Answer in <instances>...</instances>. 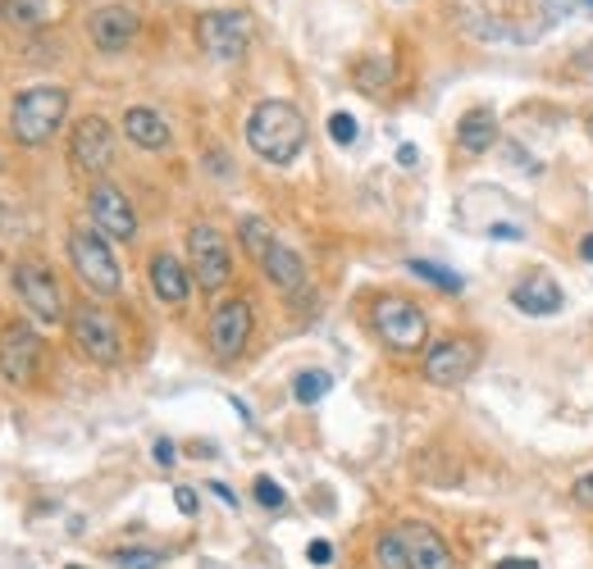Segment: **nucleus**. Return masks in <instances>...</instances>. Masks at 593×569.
<instances>
[{
	"label": "nucleus",
	"instance_id": "15",
	"mask_svg": "<svg viewBox=\"0 0 593 569\" xmlns=\"http://www.w3.org/2000/svg\"><path fill=\"white\" fill-rule=\"evenodd\" d=\"M562 301H566V292L558 287V278H548V274H530V278H521L511 287V306L521 315H539V319L558 315Z\"/></svg>",
	"mask_w": 593,
	"mask_h": 569
},
{
	"label": "nucleus",
	"instance_id": "34",
	"mask_svg": "<svg viewBox=\"0 0 593 569\" xmlns=\"http://www.w3.org/2000/svg\"><path fill=\"white\" fill-rule=\"evenodd\" d=\"M493 569H539V560H516V556H511V560H498Z\"/></svg>",
	"mask_w": 593,
	"mask_h": 569
},
{
	"label": "nucleus",
	"instance_id": "9",
	"mask_svg": "<svg viewBox=\"0 0 593 569\" xmlns=\"http://www.w3.org/2000/svg\"><path fill=\"white\" fill-rule=\"evenodd\" d=\"M479 365V347L470 337H448V341H438V347H429L425 356V378L434 388H461L466 378L475 373Z\"/></svg>",
	"mask_w": 593,
	"mask_h": 569
},
{
	"label": "nucleus",
	"instance_id": "24",
	"mask_svg": "<svg viewBox=\"0 0 593 569\" xmlns=\"http://www.w3.org/2000/svg\"><path fill=\"white\" fill-rule=\"evenodd\" d=\"M238 238H242V246H247L256 260H266V251L279 242V238H274V228H270L266 219H256V214H247V219L238 223Z\"/></svg>",
	"mask_w": 593,
	"mask_h": 569
},
{
	"label": "nucleus",
	"instance_id": "19",
	"mask_svg": "<svg viewBox=\"0 0 593 569\" xmlns=\"http://www.w3.org/2000/svg\"><path fill=\"white\" fill-rule=\"evenodd\" d=\"M498 141V114L493 109H466L461 124H457V146L466 150V156H485V150Z\"/></svg>",
	"mask_w": 593,
	"mask_h": 569
},
{
	"label": "nucleus",
	"instance_id": "25",
	"mask_svg": "<svg viewBox=\"0 0 593 569\" xmlns=\"http://www.w3.org/2000/svg\"><path fill=\"white\" fill-rule=\"evenodd\" d=\"M375 565L379 569H412V556H406V538L402 534H384L375 542Z\"/></svg>",
	"mask_w": 593,
	"mask_h": 569
},
{
	"label": "nucleus",
	"instance_id": "21",
	"mask_svg": "<svg viewBox=\"0 0 593 569\" xmlns=\"http://www.w3.org/2000/svg\"><path fill=\"white\" fill-rule=\"evenodd\" d=\"M352 83H356L361 92H370V96H379V92L393 83V60H384V55H365V60H356Z\"/></svg>",
	"mask_w": 593,
	"mask_h": 569
},
{
	"label": "nucleus",
	"instance_id": "36",
	"mask_svg": "<svg viewBox=\"0 0 593 569\" xmlns=\"http://www.w3.org/2000/svg\"><path fill=\"white\" fill-rule=\"evenodd\" d=\"M397 160H402V165H416V160H420V156H416V146H402V150H397Z\"/></svg>",
	"mask_w": 593,
	"mask_h": 569
},
{
	"label": "nucleus",
	"instance_id": "35",
	"mask_svg": "<svg viewBox=\"0 0 593 569\" xmlns=\"http://www.w3.org/2000/svg\"><path fill=\"white\" fill-rule=\"evenodd\" d=\"M210 492H215V497H219V502H225V506H238V497H233V492H229L225 483H210Z\"/></svg>",
	"mask_w": 593,
	"mask_h": 569
},
{
	"label": "nucleus",
	"instance_id": "31",
	"mask_svg": "<svg viewBox=\"0 0 593 569\" xmlns=\"http://www.w3.org/2000/svg\"><path fill=\"white\" fill-rule=\"evenodd\" d=\"M575 502H580L584 510H593V474H580V478H575Z\"/></svg>",
	"mask_w": 593,
	"mask_h": 569
},
{
	"label": "nucleus",
	"instance_id": "16",
	"mask_svg": "<svg viewBox=\"0 0 593 569\" xmlns=\"http://www.w3.org/2000/svg\"><path fill=\"white\" fill-rule=\"evenodd\" d=\"M402 538H406V556H412V569H457L448 542H443L434 528L412 524V528H402Z\"/></svg>",
	"mask_w": 593,
	"mask_h": 569
},
{
	"label": "nucleus",
	"instance_id": "14",
	"mask_svg": "<svg viewBox=\"0 0 593 569\" xmlns=\"http://www.w3.org/2000/svg\"><path fill=\"white\" fill-rule=\"evenodd\" d=\"M87 32L101 51H124L133 36H137V14L128 6H101L92 19H87Z\"/></svg>",
	"mask_w": 593,
	"mask_h": 569
},
{
	"label": "nucleus",
	"instance_id": "8",
	"mask_svg": "<svg viewBox=\"0 0 593 569\" xmlns=\"http://www.w3.org/2000/svg\"><path fill=\"white\" fill-rule=\"evenodd\" d=\"M37 369H42V337L28 324H6L0 328V373L14 388H28L37 383Z\"/></svg>",
	"mask_w": 593,
	"mask_h": 569
},
{
	"label": "nucleus",
	"instance_id": "11",
	"mask_svg": "<svg viewBox=\"0 0 593 569\" xmlns=\"http://www.w3.org/2000/svg\"><path fill=\"white\" fill-rule=\"evenodd\" d=\"M14 292L23 296V306L32 310V319L42 324H60L64 319V301H60V287H55V274L42 270V264H14Z\"/></svg>",
	"mask_w": 593,
	"mask_h": 569
},
{
	"label": "nucleus",
	"instance_id": "28",
	"mask_svg": "<svg viewBox=\"0 0 593 569\" xmlns=\"http://www.w3.org/2000/svg\"><path fill=\"white\" fill-rule=\"evenodd\" d=\"M356 133H361V128H356V119H352V114H347V109H339V114H329V137H333V141H339V146H352V141H356Z\"/></svg>",
	"mask_w": 593,
	"mask_h": 569
},
{
	"label": "nucleus",
	"instance_id": "17",
	"mask_svg": "<svg viewBox=\"0 0 593 569\" xmlns=\"http://www.w3.org/2000/svg\"><path fill=\"white\" fill-rule=\"evenodd\" d=\"M152 292L165 301V306H183L188 301V292H193V278H188V270L169 255V251H160V255H152Z\"/></svg>",
	"mask_w": 593,
	"mask_h": 569
},
{
	"label": "nucleus",
	"instance_id": "10",
	"mask_svg": "<svg viewBox=\"0 0 593 569\" xmlns=\"http://www.w3.org/2000/svg\"><path fill=\"white\" fill-rule=\"evenodd\" d=\"M69 160L79 173H105L110 160H115V133H110V124L96 119V114L79 119V128L69 137Z\"/></svg>",
	"mask_w": 593,
	"mask_h": 569
},
{
	"label": "nucleus",
	"instance_id": "38",
	"mask_svg": "<svg viewBox=\"0 0 593 569\" xmlns=\"http://www.w3.org/2000/svg\"><path fill=\"white\" fill-rule=\"evenodd\" d=\"M589 133H593V114H589Z\"/></svg>",
	"mask_w": 593,
	"mask_h": 569
},
{
	"label": "nucleus",
	"instance_id": "37",
	"mask_svg": "<svg viewBox=\"0 0 593 569\" xmlns=\"http://www.w3.org/2000/svg\"><path fill=\"white\" fill-rule=\"evenodd\" d=\"M580 255H584V260H589V264H593V233H589V238H584V242H580Z\"/></svg>",
	"mask_w": 593,
	"mask_h": 569
},
{
	"label": "nucleus",
	"instance_id": "5",
	"mask_svg": "<svg viewBox=\"0 0 593 569\" xmlns=\"http://www.w3.org/2000/svg\"><path fill=\"white\" fill-rule=\"evenodd\" d=\"M197 46L219 64H238L251 46V19L242 10H206L197 19Z\"/></svg>",
	"mask_w": 593,
	"mask_h": 569
},
{
	"label": "nucleus",
	"instance_id": "2",
	"mask_svg": "<svg viewBox=\"0 0 593 569\" xmlns=\"http://www.w3.org/2000/svg\"><path fill=\"white\" fill-rule=\"evenodd\" d=\"M69 114V92L64 87H28L10 105V133L19 146H46Z\"/></svg>",
	"mask_w": 593,
	"mask_h": 569
},
{
	"label": "nucleus",
	"instance_id": "32",
	"mask_svg": "<svg viewBox=\"0 0 593 569\" xmlns=\"http://www.w3.org/2000/svg\"><path fill=\"white\" fill-rule=\"evenodd\" d=\"M174 506H178L183 515H197V492H193V487H174Z\"/></svg>",
	"mask_w": 593,
	"mask_h": 569
},
{
	"label": "nucleus",
	"instance_id": "33",
	"mask_svg": "<svg viewBox=\"0 0 593 569\" xmlns=\"http://www.w3.org/2000/svg\"><path fill=\"white\" fill-rule=\"evenodd\" d=\"M306 556H311V565H329V560H333V547H329V542H311Z\"/></svg>",
	"mask_w": 593,
	"mask_h": 569
},
{
	"label": "nucleus",
	"instance_id": "20",
	"mask_svg": "<svg viewBox=\"0 0 593 569\" xmlns=\"http://www.w3.org/2000/svg\"><path fill=\"white\" fill-rule=\"evenodd\" d=\"M124 133H128V141L142 146V150H165V146H169V124L160 119L156 109H146V105H133V109L124 114Z\"/></svg>",
	"mask_w": 593,
	"mask_h": 569
},
{
	"label": "nucleus",
	"instance_id": "22",
	"mask_svg": "<svg viewBox=\"0 0 593 569\" xmlns=\"http://www.w3.org/2000/svg\"><path fill=\"white\" fill-rule=\"evenodd\" d=\"M0 23L32 32V28L46 23V6H42V0H0Z\"/></svg>",
	"mask_w": 593,
	"mask_h": 569
},
{
	"label": "nucleus",
	"instance_id": "1",
	"mask_svg": "<svg viewBox=\"0 0 593 569\" xmlns=\"http://www.w3.org/2000/svg\"><path fill=\"white\" fill-rule=\"evenodd\" d=\"M247 146L266 165H292L306 146V119L288 101H261L247 119Z\"/></svg>",
	"mask_w": 593,
	"mask_h": 569
},
{
	"label": "nucleus",
	"instance_id": "29",
	"mask_svg": "<svg viewBox=\"0 0 593 569\" xmlns=\"http://www.w3.org/2000/svg\"><path fill=\"white\" fill-rule=\"evenodd\" d=\"M251 492H256V502H261L266 510H283V502H288V497H283V487H279L274 478H266V474L256 478V487H251Z\"/></svg>",
	"mask_w": 593,
	"mask_h": 569
},
{
	"label": "nucleus",
	"instance_id": "6",
	"mask_svg": "<svg viewBox=\"0 0 593 569\" xmlns=\"http://www.w3.org/2000/svg\"><path fill=\"white\" fill-rule=\"evenodd\" d=\"M69 333H73V347H79L87 360L96 365H119L124 356V341H119V328L105 310L96 306H79L69 315Z\"/></svg>",
	"mask_w": 593,
	"mask_h": 569
},
{
	"label": "nucleus",
	"instance_id": "3",
	"mask_svg": "<svg viewBox=\"0 0 593 569\" xmlns=\"http://www.w3.org/2000/svg\"><path fill=\"white\" fill-rule=\"evenodd\" d=\"M69 260H73V270H79L83 287H92L96 296H115L124 287L119 260H115V251H110V242L101 233L73 228V233H69Z\"/></svg>",
	"mask_w": 593,
	"mask_h": 569
},
{
	"label": "nucleus",
	"instance_id": "26",
	"mask_svg": "<svg viewBox=\"0 0 593 569\" xmlns=\"http://www.w3.org/2000/svg\"><path fill=\"white\" fill-rule=\"evenodd\" d=\"M406 270H412V274H420L425 283H434L438 292H461V287H466V278H461V274L443 270V264H429V260H412V264H406Z\"/></svg>",
	"mask_w": 593,
	"mask_h": 569
},
{
	"label": "nucleus",
	"instance_id": "13",
	"mask_svg": "<svg viewBox=\"0 0 593 569\" xmlns=\"http://www.w3.org/2000/svg\"><path fill=\"white\" fill-rule=\"evenodd\" d=\"M247 337H251V301L233 296L210 315V351L219 360H233L247 347Z\"/></svg>",
	"mask_w": 593,
	"mask_h": 569
},
{
	"label": "nucleus",
	"instance_id": "27",
	"mask_svg": "<svg viewBox=\"0 0 593 569\" xmlns=\"http://www.w3.org/2000/svg\"><path fill=\"white\" fill-rule=\"evenodd\" d=\"M110 560H115L119 569H160L165 565V556L152 551V547H128V551H115Z\"/></svg>",
	"mask_w": 593,
	"mask_h": 569
},
{
	"label": "nucleus",
	"instance_id": "4",
	"mask_svg": "<svg viewBox=\"0 0 593 569\" xmlns=\"http://www.w3.org/2000/svg\"><path fill=\"white\" fill-rule=\"evenodd\" d=\"M375 333L388 341V351L412 356V351L425 347L429 319H425V310L416 306V301H406V296H379L375 301Z\"/></svg>",
	"mask_w": 593,
	"mask_h": 569
},
{
	"label": "nucleus",
	"instance_id": "39",
	"mask_svg": "<svg viewBox=\"0 0 593 569\" xmlns=\"http://www.w3.org/2000/svg\"><path fill=\"white\" fill-rule=\"evenodd\" d=\"M589 6H593V0H589Z\"/></svg>",
	"mask_w": 593,
	"mask_h": 569
},
{
	"label": "nucleus",
	"instance_id": "7",
	"mask_svg": "<svg viewBox=\"0 0 593 569\" xmlns=\"http://www.w3.org/2000/svg\"><path fill=\"white\" fill-rule=\"evenodd\" d=\"M188 255H193V278H197L206 292H219V287L233 278V255H229V242H225V233H219V228L193 223Z\"/></svg>",
	"mask_w": 593,
	"mask_h": 569
},
{
	"label": "nucleus",
	"instance_id": "30",
	"mask_svg": "<svg viewBox=\"0 0 593 569\" xmlns=\"http://www.w3.org/2000/svg\"><path fill=\"white\" fill-rule=\"evenodd\" d=\"M152 455H156V465H160V470H169V465H178V446H174L169 438H156V446H152Z\"/></svg>",
	"mask_w": 593,
	"mask_h": 569
},
{
	"label": "nucleus",
	"instance_id": "23",
	"mask_svg": "<svg viewBox=\"0 0 593 569\" xmlns=\"http://www.w3.org/2000/svg\"><path fill=\"white\" fill-rule=\"evenodd\" d=\"M329 388H333V373H329V369H302V373L292 378V397L302 401V405L324 401V397H329Z\"/></svg>",
	"mask_w": 593,
	"mask_h": 569
},
{
	"label": "nucleus",
	"instance_id": "12",
	"mask_svg": "<svg viewBox=\"0 0 593 569\" xmlns=\"http://www.w3.org/2000/svg\"><path fill=\"white\" fill-rule=\"evenodd\" d=\"M87 210H92V219H96V233L115 238V242H133V233H137V214H133L128 197L119 192L115 182H96V187H92V197H87Z\"/></svg>",
	"mask_w": 593,
	"mask_h": 569
},
{
	"label": "nucleus",
	"instance_id": "18",
	"mask_svg": "<svg viewBox=\"0 0 593 569\" xmlns=\"http://www.w3.org/2000/svg\"><path fill=\"white\" fill-rule=\"evenodd\" d=\"M261 270H266V278H270L279 292H288V296H296V292L306 287V264H302V255H296L292 246H283V242H274V246L266 251Z\"/></svg>",
	"mask_w": 593,
	"mask_h": 569
}]
</instances>
